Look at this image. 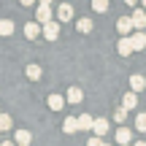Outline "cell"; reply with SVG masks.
I'll return each mask as SVG.
<instances>
[{"instance_id":"33","label":"cell","mask_w":146,"mask_h":146,"mask_svg":"<svg viewBox=\"0 0 146 146\" xmlns=\"http://www.w3.org/2000/svg\"><path fill=\"white\" fill-rule=\"evenodd\" d=\"M103 146H108V143H103Z\"/></svg>"},{"instance_id":"3","label":"cell","mask_w":146,"mask_h":146,"mask_svg":"<svg viewBox=\"0 0 146 146\" xmlns=\"http://www.w3.org/2000/svg\"><path fill=\"white\" fill-rule=\"evenodd\" d=\"M133 30H135L133 16H119V19H116V33H119V35H130Z\"/></svg>"},{"instance_id":"11","label":"cell","mask_w":146,"mask_h":146,"mask_svg":"<svg viewBox=\"0 0 146 146\" xmlns=\"http://www.w3.org/2000/svg\"><path fill=\"white\" fill-rule=\"evenodd\" d=\"M130 89H133V92H141V89H146V78L141 76V73H133V76H130Z\"/></svg>"},{"instance_id":"26","label":"cell","mask_w":146,"mask_h":146,"mask_svg":"<svg viewBox=\"0 0 146 146\" xmlns=\"http://www.w3.org/2000/svg\"><path fill=\"white\" fill-rule=\"evenodd\" d=\"M0 146H16V141H3Z\"/></svg>"},{"instance_id":"10","label":"cell","mask_w":146,"mask_h":146,"mask_svg":"<svg viewBox=\"0 0 146 146\" xmlns=\"http://www.w3.org/2000/svg\"><path fill=\"white\" fill-rule=\"evenodd\" d=\"M108 119H95V125H92V133H95V135H100V138H103V135H108Z\"/></svg>"},{"instance_id":"23","label":"cell","mask_w":146,"mask_h":146,"mask_svg":"<svg viewBox=\"0 0 146 146\" xmlns=\"http://www.w3.org/2000/svg\"><path fill=\"white\" fill-rule=\"evenodd\" d=\"M125 119H127V108L122 106V108L114 111V122H116V125H125Z\"/></svg>"},{"instance_id":"32","label":"cell","mask_w":146,"mask_h":146,"mask_svg":"<svg viewBox=\"0 0 146 146\" xmlns=\"http://www.w3.org/2000/svg\"><path fill=\"white\" fill-rule=\"evenodd\" d=\"M122 146H133V143H122Z\"/></svg>"},{"instance_id":"15","label":"cell","mask_w":146,"mask_h":146,"mask_svg":"<svg viewBox=\"0 0 146 146\" xmlns=\"http://www.w3.org/2000/svg\"><path fill=\"white\" fill-rule=\"evenodd\" d=\"M65 100H68V103H81V100H84V92L78 87H70L68 92H65Z\"/></svg>"},{"instance_id":"2","label":"cell","mask_w":146,"mask_h":146,"mask_svg":"<svg viewBox=\"0 0 146 146\" xmlns=\"http://www.w3.org/2000/svg\"><path fill=\"white\" fill-rule=\"evenodd\" d=\"M116 52H119V57H130L135 49H133V38L130 35H122L119 41H116Z\"/></svg>"},{"instance_id":"24","label":"cell","mask_w":146,"mask_h":146,"mask_svg":"<svg viewBox=\"0 0 146 146\" xmlns=\"http://www.w3.org/2000/svg\"><path fill=\"white\" fill-rule=\"evenodd\" d=\"M92 8L98 11V14H106V11H108V0H92Z\"/></svg>"},{"instance_id":"30","label":"cell","mask_w":146,"mask_h":146,"mask_svg":"<svg viewBox=\"0 0 146 146\" xmlns=\"http://www.w3.org/2000/svg\"><path fill=\"white\" fill-rule=\"evenodd\" d=\"M38 3H49V5H52V3H54V0H38Z\"/></svg>"},{"instance_id":"18","label":"cell","mask_w":146,"mask_h":146,"mask_svg":"<svg viewBox=\"0 0 146 146\" xmlns=\"http://www.w3.org/2000/svg\"><path fill=\"white\" fill-rule=\"evenodd\" d=\"M11 33H14V22H11V19H0V35L8 38Z\"/></svg>"},{"instance_id":"29","label":"cell","mask_w":146,"mask_h":146,"mask_svg":"<svg viewBox=\"0 0 146 146\" xmlns=\"http://www.w3.org/2000/svg\"><path fill=\"white\" fill-rule=\"evenodd\" d=\"M133 146H146V141H135V143H133Z\"/></svg>"},{"instance_id":"20","label":"cell","mask_w":146,"mask_h":146,"mask_svg":"<svg viewBox=\"0 0 146 146\" xmlns=\"http://www.w3.org/2000/svg\"><path fill=\"white\" fill-rule=\"evenodd\" d=\"M11 127H14V119L8 114H0V133H8Z\"/></svg>"},{"instance_id":"31","label":"cell","mask_w":146,"mask_h":146,"mask_svg":"<svg viewBox=\"0 0 146 146\" xmlns=\"http://www.w3.org/2000/svg\"><path fill=\"white\" fill-rule=\"evenodd\" d=\"M141 5H143V8H146V0H141Z\"/></svg>"},{"instance_id":"6","label":"cell","mask_w":146,"mask_h":146,"mask_svg":"<svg viewBox=\"0 0 146 146\" xmlns=\"http://www.w3.org/2000/svg\"><path fill=\"white\" fill-rule=\"evenodd\" d=\"M38 35H41V22H27V25H25V38H30V41H33V38H38Z\"/></svg>"},{"instance_id":"27","label":"cell","mask_w":146,"mask_h":146,"mask_svg":"<svg viewBox=\"0 0 146 146\" xmlns=\"http://www.w3.org/2000/svg\"><path fill=\"white\" fill-rule=\"evenodd\" d=\"M125 3H127V5H133V8H135V5H138V0H125Z\"/></svg>"},{"instance_id":"4","label":"cell","mask_w":146,"mask_h":146,"mask_svg":"<svg viewBox=\"0 0 146 146\" xmlns=\"http://www.w3.org/2000/svg\"><path fill=\"white\" fill-rule=\"evenodd\" d=\"M133 25H135V30H143L146 27V8H138L135 5V11H133Z\"/></svg>"},{"instance_id":"16","label":"cell","mask_w":146,"mask_h":146,"mask_svg":"<svg viewBox=\"0 0 146 146\" xmlns=\"http://www.w3.org/2000/svg\"><path fill=\"white\" fill-rule=\"evenodd\" d=\"M62 133H65V135H73V133H78V119L68 116V119L62 122Z\"/></svg>"},{"instance_id":"34","label":"cell","mask_w":146,"mask_h":146,"mask_svg":"<svg viewBox=\"0 0 146 146\" xmlns=\"http://www.w3.org/2000/svg\"><path fill=\"white\" fill-rule=\"evenodd\" d=\"M0 114H3V111H0Z\"/></svg>"},{"instance_id":"9","label":"cell","mask_w":146,"mask_h":146,"mask_svg":"<svg viewBox=\"0 0 146 146\" xmlns=\"http://www.w3.org/2000/svg\"><path fill=\"white\" fill-rule=\"evenodd\" d=\"M57 19H60V22H70V19H73V5H70V3H62V5L57 8Z\"/></svg>"},{"instance_id":"25","label":"cell","mask_w":146,"mask_h":146,"mask_svg":"<svg viewBox=\"0 0 146 146\" xmlns=\"http://www.w3.org/2000/svg\"><path fill=\"white\" fill-rule=\"evenodd\" d=\"M87 146H103V138H100V135H92L87 141Z\"/></svg>"},{"instance_id":"28","label":"cell","mask_w":146,"mask_h":146,"mask_svg":"<svg viewBox=\"0 0 146 146\" xmlns=\"http://www.w3.org/2000/svg\"><path fill=\"white\" fill-rule=\"evenodd\" d=\"M19 3H22V5H33L35 0H19Z\"/></svg>"},{"instance_id":"1","label":"cell","mask_w":146,"mask_h":146,"mask_svg":"<svg viewBox=\"0 0 146 146\" xmlns=\"http://www.w3.org/2000/svg\"><path fill=\"white\" fill-rule=\"evenodd\" d=\"M41 35L46 38V41H57V38H60V19L57 22H54V19L43 22V25H41Z\"/></svg>"},{"instance_id":"19","label":"cell","mask_w":146,"mask_h":146,"mask_svg":"<svg viewBox=\"0 0 146 146\" xmlns=\"http://www.w3.org/2000/svg\"><path fill=\"white\" fill-rule=\"evenodd\" d=\"M135 130L146 133V111H138V114H135Z\"/></svg>"},{"instance_id":"14","label":"cell","mask_w":146,"mask_h":146,"mask_svg":"<svg viewBox=\"0 0 146 146\" xmlns=\"http://www.w3.org/2000/svg\"><path fill=\"white\" fill-rule=\"evenodd\" d=\"M114 135H116V143H119V146H122V143H133V133L127 130V127H119Z\"/></svg>"},{"instance_id":"13","label":"cell","mask_w":146,"mask_h":146,"mask_svg":"<svg viewBox=\"0 0 146 146\" xmlns=\"http://www.w3.org/2000/svg\"><path fill=\"white\" fill-rule=\"evenodd\" d=\"M122 106H125L127 111H133V108H138V92H127L125 98H122Z\"/></svg>"},{"instance_id":"5","label":"cell","mask_w":146,"mask_h":146,"mask_svg":"<svg viewBox=\"0 0 146 146\" xmlns=\"http://www.w3.org/2000/svg\"><path fill=\"white\" fill-rule=\"evenodd\" d=\"M35 19L41 22V25H43V22H49V19H52V5H49V3H41V5H38V11H35Z\"/></svg>"},{"instance_id":"21","label":"cell","mask_w":146,"mask_h":146,"mask_svg":"<svg viewBox=\"0 0 146 146\" xmlns=\"http://www.w3.org/2000/svg\"><path fill=\"white\" fill-rule=\"evenodd\" d=\"M76 30H78V33H92V19H87V16L78 19V22H76Z\"/></svg>"},{"instance_id":"12","label":"cell","mask_w":146,"mask_h":146,"mask_svg":"<svg viewBox=\"0 0 146 146\" xmlns=\"http://www.w3.org/2000/svg\"><path fill=\"white\" fill-rule=\"evenodd\" d=\"M130 38H133V49H135V52H141V49L146 46V33L143 30H135Z\"/></svg>"},{"instance_id":"17","label":"cell","mask_w":146,"mask_h":146,"mask_svg":"<svg viewBox=\"0 0 146 146\" xmlns=\"http://www.w3.org/2000/svg\"><path fill=\"white\" fill-rule=\"evenodd\" d=\"M92 125H95V119L89 114H81L78 116V130H84V133H92Z\"/></svg>"},{"instance_id":"7","label":"cell","mask_w":146,"mask_h":146,"mask_svg":"<svg viewBox=\"0 0 146 146\" xmlns=\"http://www.w3.org/2000/svg\"><path fill=\"white\" fill-rule=\"evenodd\" d=\"M46 106L52 111H62L65 108V98H62V95H49V98H46Z\"/></svg>"},{"instance_id":"22","label":"cell","mask_w":146,"mask_h":146,"mask_svg":"<svg viewBox=\"0 0 146 146\" xmlns=\"http://www.w3.org/2000/svg\"><path fill=\"white\" fill-rule=\"evenodd\" d=\"M27 78H30V81H38V78H41V65H27Z\"/></svg>"},{"instance_id":"8","label":"cell","mask_w":146,"mask_h":146,"mask_svg":"<svg viewBox=\"0 0 146 146\" xmlns=\"http://www.w3.org/2000/svg\"><path fill=\"white\" fill-rule=\"evenodd\" d=\"M14 141H16V146H30L33 143V133L30 130H16Z\"/></svg>"}]
</instances>
